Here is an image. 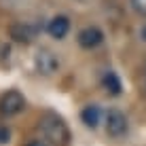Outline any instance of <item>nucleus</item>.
I'll return each instance as SVG.
<instances>
[{"mask_svg": "<svg viewBox=\"0 0 146 146\" xmlns=\"http://www.w3.org/2000/svg\"><path fill=\"white\" fill-rule=\"evenodd\" d=\"M38 123H40V131H42L47 142H51L53 146H68L70 144V129L59 114L44 112Z\"/></svg>", "mask_w": 146, "mask_h": 146, "instance_id": "obj_1", "label": "nucleus"}, {"mask_svg": "<svg viewBox=\"0 0 146 146\" xmlns=\"http://www.w3.org/2000/svg\"><path fill=\"white\" fill-rule=\"evenodd\" d=\"M129 131V121L125 117V112H121L119 108H112L106 112V133L110 138H123Z\"/></svg>", "mask_w": 146, "mask_h": 146, "instance_id": "obj_2", "label": "nucleus"}, {"mask_svg": "<svg viewBox=\"0 0 146 146\" xmlns=\"http://www.w3.org/2000/svg\"><path fill=\"white\" fill-rule=\"evenodd\" d=\"M23 108H26V98H23L17 89L4 91L0 95V114H2V117H15V114H19Z\"/></svg>", "mask_w": 146, "mask_h": 146, "instance_id": "obj_3", "label": "nucleus"}, {"mask_svg": "<svg viewBox=\"0 0 146 146\" xmlns=\"http://www.w3.org/2000/svg\"><path fill=\"white\" fill-rule=\"evenodd\" d=\"M34 68L42 76H51V74H55L59 70V59L49 49H38V53L34 55Z\"/></svg>", "mask_w": 146, "mask_h": 146, "instance_id": "obj_4", "label": "nucleus"}, {"mask_svg": "<svg viewBox=\"0 0 146 146\" xmlns=\"http://www.w3.org/2000/svg\"><path fill=\"white\" fill-rule=\"evenodd\" d=\"M36 34H38V28L32 26V23H28V21L13 23V26L9 28L11 40H15V42H19V44H30L34 38H36Z\"/></svg>", "mask_w": 146, "mask_h": 146, "instance_id": "obj_5", "label": "nucleus"}, {"mask_svg": "<svg viewBox=\"0 0 146 146\" xmlns=\"http://www.w3.org/2000/svg\"><path fill=\"white\" fill-rule=\"evenodd\" d=\"M78 44L83 49H87V51H91V49H98L100 44L104 42V32L100 28H95V26H87V28H83L78 32Z\"/></svg>", "mask_w": 146, "mask_h": 146, "instance_id": "obj_6", "label": "nucleus"}, {"mask_svg": "<svg viewBox=\"0 0 146 146\" xmlns=\"http://www.w3.org/2000/svg\"><path fill=\"white\" fill-rule=\"evenodd\" d=\"M47 32H49V36L55 38V40H64L70 32V19L66 15H55L51 21L47 23Z\"/></svg>", "mask_w": 146, "mask_h": 146, "instance_id": "obj_7", "label": "nucleus"}, {"mask_svg": "<svg viewBox=\"0 0 146 146\" xmlns=\"http://www.w3.org/2000/svg\"><path fill=\"white\" fill-rule=\"evenodd\" d=\"M102 87L106 89V93H110V95H121L123 93V83H121L119 74L114 72V70H106V72L102 74Z\"/></svg>", "mask_w": 146, "mask_h": 146, "instance_id": "obj_8", "label": "nucleus"}, {"mask_svg": "<svg viewBox=\"0 0 146 146\" xmlns=\"http://www.w3.org/2000/svg\"><path fill=\"white\" fill-rule=\"evenodd\" d=\"M100 119H102V110H100L98 104H87V106L80 110V121L91 129H95L100 125Z\"/></svg>", "mask_w": 146, "mask_h": 146, "instance_id": "obj_9", "label": "nucleus"}, {"mask_svg": "<svg viewBox=\"0 0 146 146\" xmlns=\"http://www.w3.org/2000/svg\"><path fill=\"white\" fill-rule=\"evenodd\" d=\"M129 2H131V9L135 13L146 17V0H129Z\"/></svg>", "mask_w": 146, "mask_h": 146, "instance_id": "obj_10", "label": "nucleus"}, {"mask_svg": "<svg viewBox=\"0 0 146 146\" xmlns=\"http://www.w3.org/2000/svg\"><path fill=\"white\" fill-rule=\"evenodd\" d=\"M11 142V131L7 125H0V144H9Z\"/></svg>", "mask_w": 146, "mask_h": 146, "instance_id": "obj_11", "label": "nucleus"}, {"mask_svg": "<svg viewBox=\"0 0 146 146\" xmlns=\"http://www.w3.org/2000/svg\"><path fill=\"white\" fill-rule=\"evenodd\" d=\"M26 146H49V144H47V140H40V138H36V140H30V142H28Z\"/></svg>", "mask_w": 146, "mask_h": 146, "instance_id": "obj_12", "label": "nucleus"}, {"mask_svg": "<svg viewBox=\"0 0 146 146\" xmlns=\"http://www.w3.org/2000/svg\"><path fill=\"white\" fill-rule=\"evenodd\" d=\"M140 36H142V40L146 42V26H142V30H140Z\"/></svg>", "mask_w": 146, "mask_h": 146, "instance_id": "obj_13", "label": "nucleus"}, {"mask_svg": "<svg viewBox=\"0 0 146 146\" xmlns=\"http://www.w3.org/2000/svg\"><path fill=\"white\" fill-rule=\"evenodd\" d=\"M78 2H91V0H78Z\"/></svg>", "mask_w": 146, "mask_h": 146, "instance_id": "obj_14", "label": "nucleus"}, {"mask_svg": "<svg viewBox=\"0 0 146 146\" xmlns=\"http://www.w3.org/2000/svg\"><path fill=\"white\" fill-rule=\"evenodd\" d=\"M144 66H146V62H144Z\"/></svg>", "mask_w": 146, "mask_h": 146, "instance_id": "obj_15", "label": "nucleus"}]
</instances>
